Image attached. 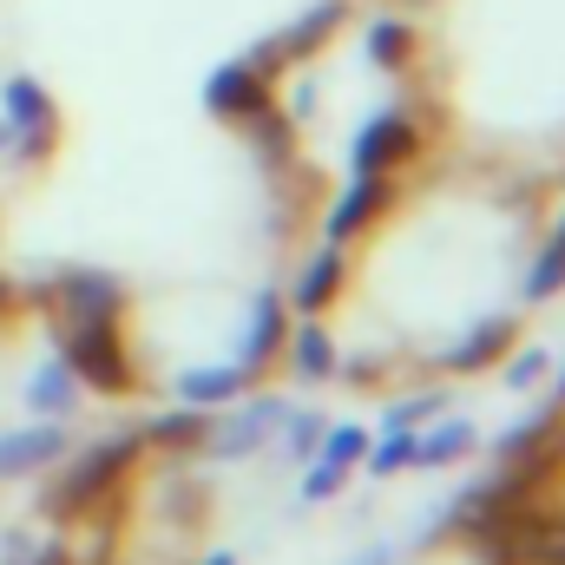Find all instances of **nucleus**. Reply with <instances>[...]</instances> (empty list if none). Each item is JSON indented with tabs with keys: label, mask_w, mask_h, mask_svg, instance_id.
Masks as SVG:
<instances>
[{
	"label": "nucleus",
	"mask_w": 565,
	"mask_h": 565,
	"mask_svg": "<svg viewBox=\"0 0 565 565\" xmlns=\"http://www.w3.org/2000/svg\"><path fill=\"white\" fill-rule=\"evenodd\" d=\"M139 454H145V434H113V440L86 447V454L66 460V473L53 480L46 513H53V520H79V513H93L106 493H119V480L139 467Z\"/></svg>",
	"instance_id": "1"
},
{
	"label": "nucleus",
	"mask_w": 565,
	"mask_h": 565,
	"mask_svg": "<svg viewBox=\"0 0 565 565\" xmlns=\"http://www.w3.org/2000/svg\"><path fill=\"white\" fill-rule=\"evenodd\" d=\"M60 362L79 375V388H99V395H132V388H139L132 355H126V342H119V322L60 329Z\"/></svg>",
	"instance_id": "2"
},
{
	"label": "nucleus",
	"mask_w": 565,
	"mask_h": 565,
	"mask_svg": "<svg viewBox=\"0 0 565 565\" xmlns=\"http://www.w3.org/2000/svg\"><path fill=\"white\" fill-rule=\"evenodd\" d=\"M0 106H7V139L20 158H46L53 139H60V113H53V99H46V86L40 79H7L0 86Z\"/></svg>",
	"instance_id": "3"
},
{
	"label": "nucleus",
	"mask_w": 565,
	"mask_h": 565,
	"mask_svg": "<svg viewBox=\"0 0 565 565\" xmlns=\"http://www.w3.org/2000/svg\"><path fill=\"white\" fill-rule=\"evenodd\" d=\"M53 309H60V329H79V322H119L126 309V289L106 270H66L53 282Z\"/></svg>",
	"instance_id": "4"
},
{
	"label": "nucleus",
	"mask_w": 565,
	"mask_h": 565,
	"mask_svg": "<svg viewBox=\"0 0 565 565\" xmlns=\"http://www.w3.org/2000/svg\"><path fill=\"white\" fill-rule=\"evenodd\" d=\"M422 151V126L402 119V113H382L362 126V139L349 145V171H375V178H395L408 158Z\"/></svg>",
	"instance_id": "5"
},
{
	"label": "nucleus",
	"mask_w": 565,
	"mask_h": 565,
	"mask_svg": "<svg viewBox=\"0 0 565 565\" xmlns=\"http://www.w3.org/2000/svg\"><path fill=\"white\" fill-rule=\"evenodd\" d=\"M204 106H211L217 119H231V126H250L257 113H270V86H264L257 60H231V66H217V73L204 79Z\"/></svg>",
	"instance_id": "6"
},
{
	"label": "nucleus",
	"mask_w": 565,
	"mask_h": 565,
	"mask_svg": "<svg viewBox=\"0 0 565 565\" xmlns=\"http://www.w3.org/2000/svg\"><path fill=\"white\" fill-rule=\"evenodd\" d=\"M277 422H282V402L264 395V402H250V408H244V415H231V422H204V440H198V447H204V454H217V460H244V454H257V447H264V434H270Z\"/></svg>",
	"instance_id": "7"
},
{
	"label": "nucleus",
	"mask_w": 565,
	"mask_h": 565,
	"mask_svg": "<svg viewBox=\"0 0 565 565\" xmlns=\"http://www.w3.org/2000/svg\"><path fill=\"white\" fill-rule=\"evenodd\" d=\"M53 460H66V427L60 422H33L0 434V480H26V473H40Z\"/></svg>",
	"instance_id": "8"
},
{
	"label": "nucleus",
	"mask_w": 565,
	"mask_h": 565,
	"mask_svg": "<svg viewBox=\"0 0 565 565\" xmlns=\"http://www.w3.org/2000/svg\"><path fill=\"white\" fill-rule=\"evenodd\" d=\"M282 342H289V309H282L277 289H264L257 302H250V342H244V355H237V369L257 382L270 362L282 355Z\"/></svg>",
	"instance_id": "9"
},
{
	"label": "nucleus",
	"mask_w": 565,
	"mask_h": 565,
	"mask_svg": "<svg viewBox=\"0 0 565 565\" xmlns=\"http://www.w3.org/2000/svg\"><path fill=\"white\" fill-rule=\"evenodd\" d=\"M395 198V178H375V171H355L349 178V191H342V204L329 211V244H342V237H355L382 204Z\"/></svg>",
	"instance_id": "10"
},
{
	"label": "nucleus",
	"mask_w": 565,
	"mask_h": 565,
	"mask_svg": "<svg viewBox=\"0 0 565 565\" xmlns=\"http://www.w3.org/2000/svg\"><path fill=\"white\" fill-rule=\"evenodd\" d=\"M26 408L40 415V422H66L73 408H79V375L53 355V362H40L33 369V382H26Z\"/></svg>",
	"instance_id": "11"
},
{
	"label": "nucleus",
	"mask_w": 565,
	"mask_h": 565,
	"mask_svg": "<svg viewBox=\"0 0 565 565\" xmlns=\"http://www.w3.org/2000/svg\"><path fill=\"white\" fill-rule=\"evenodd\" d=\"M250 388V375L237 369V362H224V369H184L178 375V402L184 408H224V402H237Z\"/></svg>",
	"instance_id": "12"
},
{
	"label": "nucleus",
	"mask_w": 565,
	"mask_h": 565,
	"mask_svg": "<svg viewBox=\"0 0 565 565\" xmlns=\"http://www.w3.org/2000/svg\"><path fill=\"white\" fill-rule=\"evenodd\" d=\"M507 349H513V322H480L454 355H447V369L454 375H473V369H493V362H507Z\"/></svg>",
	"instance_id": "13"
},
{
	"label": "nucleus",
	"mask_w": 565,
	"mask_h": 565,
	"mask_svg": "<svg viewBox=\"0 0 565 565\" xmlns=\"http://www.w3.org/2000/svg\"><path fill=\"white\" fill-rule=\"evenodd\" d=\"M282 349H289V369H296L302 382H322V375L342 369V362H335V342H329V329H322L316 316H309V322L296 329V342H282Z\"/></svg>",
	"instance_id": "14"
},
{
	"label": "nucleus",
	"mask_w": 565,
	"mask_h": 565,
	"mask_svg": "<svg viewBox=\"0 0 565 565\" xmlns=\"http://www.w3.org/2000/svg\"><path fill=\"white\" fill-rule=\"evenodd\" d=\"M335 289H342V244H329V250L309 264V277L296 289V309H302V316H322V309L335 302Z\"/></svg>",
	"instance_id": "15"
},
{
	"label": "nucleus",
	"mask_w": 565,
	"mask_h": 565,
	"mask_svg": "<svg viewBox=\"0 0 565 565\" xmlns=\"http://www.w3.org/2000/svg\"><path fill=\"white\" fill-rule=\"evenodd\" d=\"M473 454V427L467 422H447L434 427V434H415V467H454V460H467Z\"/></svg>",
	"instance_id": "16"
},
{
	"label": "nucleus",
	"mask_w": 565,
	"mask_h": 565,
	"mask_svg": "<svg viewBox=\"0 0 565 565\" xmlns=\"http://www.w3.org/2000/svg\"><path fill=\"white\" fill-rule=\"evenodd\" d=\"M362 460H369V473H375V480H395V473H408V467H415V434H408V427H388V440H375Z\"/></svg>",
	"instance_id": "17"
},
{
	"label": "nucleus",
	"mask_w": 565,
	"mask_h": 565,
	"mask_svg": "<svg viewBox=\"0 0 565 565\" xmlns=\"http://www.w3.org/2000/svg\"><path fill=\"white\" fill-rule=\"evenodd\" d=\"M369 53H375L382 66H408L415 26H408V20H369Z\"/></svg>",
	"instance_id": "18"
},
{
	"label": "nucleus",
	"mask_w": 565,
	"mask_h": 565,
	"mask_svg": "<svg viewBox=\"0 0 565 565\" xmlns=\"http://www.w3.org/2000/svg\"><path fill=\"white\" fill-rule=\"evenodd\" d=\"M362 454H369V434L362 427H322V440H316V460H329V467H362Z\"/></svg>",
	"instance_id": "19"
},
{
	"label": "nucleus",
	"mask_w": 565,
	"mask_h": 565,
	"mask_svg": "<svg viewBox=\"0 0 565 565\" xmlns=\"http://www.w3.org/2000/svg\"><path fill=\"white\" fill-rule=\"evenodd\" d=\"M316 440H322V415L316 408H282V454L289 460H316Z\"/></svg>",
	"instance_id": "20"
},
{
	"label": "nucleus",
	"mask_w": 565,
	"mask_h": 565,
	"mask_svg": "<svg viewBox=\"0 0 565 565\" xmlns=\"http://www.w3.org/2000/svg\"><path fill=\"white\" fill-rule=\"evenodd\" d=\"M204 422H211L204 408H178V415H164V422L151 427L145 440H158V447H198L204 440Z\"/></svg>",
	"instance_id": "21"
},
{
	"label": "nucleus",
	"mask_w": 565,
	"mask_h": 565,
	"mask_svg": "<svg viewBox=\"0 0 565 565\" xmlns=\"http://www.w3.org/2000/svg\"><path fill=\"white\" fill-rule=\"evenodd\" d=\"M565 289V250L553 244L540 264H533V277H526V302H546V296H559Z\"/></svg>",
	"instance_id": "22"
},
{
	"label": "nucleus",
	"mask_w": 565,
	"mask_h": 565,
	"mask_svg": "<svg viewBox=\"0 0 565 565\" xmlns=\"http://www.w3.org/2000/svg\"><path fill=\"white\" fill-rule=\"evenodd\" d=\"M342 480H349L342 467L316 460V467H309V480H302V500H309V507H322V500H335V487H342Z\"/></svg>",
	"instance_id": "23"
},
{
	"label": "nucleus",
	"mask_w": 565,
	"mask_h": 565,
	"mask_svg": "<svg viewBox=\"0 0 565 565\" xmlns=\"http://www.w3.org/2000/svg\"><path fill=\"white\" fill-rule=\"evenodd\" d=\"M546 362H553V355H546V349H526V355H520V362H513V369H507V388H533V382H540V375H546Z\"/></svg>",
	"instance_id": "24"
},
{
	"label": "nucleus",
	"mask_w": 565,
	"mask_h": 565,
	"mask_svg": "<svg viewBox=\"0 0 565 565\" xmlns=\"http://www.w3.org/2000/svg\"><path fill=\"white\" fill-rule=\"evenodd\" d=\"M440 402H447V395H422V402H402V408L388 415V427H415V422H427V415H434Z\"/></svg>",
	"instance_id": "25"
},
{
	"label": "nucleus",
	"mask_w": 565,
	"mask_h": 565,
	"mask_svg": "<svg viewBox=\"0 0 565 565\" xmlns=\"http://www.w3.org/2000/svg\"><path fill=\"white\" fill-rule=\"evenodd\" d=\"M204 565H237V553H211Z\"/></svg>",
	"instance_id": "26"
},
{
	"label": "nucleus",
	"mask_w": 565,
	"mask_h": 565,
	"mask_svg": "<svg viewBox=\"0 0 565 565\" xmlns=\"http://www.w3.org/2000/svg\"><path fill=\"white\" fill-rule=\"evenodd\" d=\"M7 145H13V139H7V119H0V151H7Z\"/></svg>",
	"instance_id": "27"
},
{
	"label": "nucleus",
	"mask_w": 565,
	"mask_h": 565,
	"mask_svg": "<svg viewBox=\"0 0 565 565\" xmlns=\"http://www.w3.org/2000/svg\"><path fill=\"white\" fill-rule=\"evenodd\" d=\"M362 565H388V559H382V553H369V559H362Z\"/></svg>",
	"instance_id": "28"
},
{
	"label": "nucleus",
	"mask_w": 565,
	"mask_h": 565,
	"mask_svg": "<svg viewBox=\"0 0 565 565\" xmlns=\"http://www.w3.org/2000/svg\"><path fill=\"white\" fill-rule=\"evenodd\" d=\"M553 244H559V250H565V224H559V237H553Z\"/></svg>",
	"instance_id": "29"
}]
</instances>
